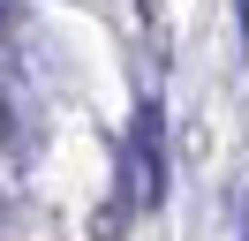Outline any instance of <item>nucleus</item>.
I'll return each instance as SVG.
<instances>
[{
	"label": "nucleus",
	"mask_w": 249,
	"mask_h": 241,
	"mask_svg": "<svg viewBox=\"0 0 249 241\" xmlns=\"http://www.w3.org/2000/svg\"><path fill=\"white\" fill-rule=\"evenodd\" d=\"M16 8H23V0H0V38H8V30H16Z\"/></svg>",
	"instance_id": "7ed1b4c3"
},
{
	"label": "nucleus",
	"mask_w": 249,
	"mask_h": 241,
	"mask_svg": "<svg viewBox=\"0 0 249 241\" xmlns=\"http://www.w3.org/2000/svg\"><path fill=\"white\" fill-rule=\"evenodd\" d=\"M234 241H249V189H242V234H234Z\"/></svg>",
	"instance_id": "20e7f679"
},
{
	"label": "nucleus",
	"mask_w": 249,
	"mask_h": 241,
	"mask_svg": "<svg viewBox=\"0 0 249 241\" xmlns=\"http://www.w3.org/2000/svg\"><path fill=\"white\" fill-rule=\"evenodd\" d=\"M242 38H249V0H242Z\"/></svg>",
	"instance_id": "39448f33"
},
{
	"label": "nucleus",
	"mask_w": 249,
	"mask_h": 241,
	"mask_svg": "<svg viewBox=\"0 0 249 241\" xmlns=\"http://www.w3.org/2000/svg\"><path fill=\"white\" fill-rule=\"evenodd\" d=\"M0 143H8V158H31V151L46 143V105H38V83H31L8 53H0Z\"/></svg>",
	"instance_id": "f03ea898"
},
{
	"label": "nucleus",
	"mask_w": 249,
	"mask_h": 241,
	"mask_svg": "<svg viewBox=\"0 0 249 241\" xmlns=\"http://www.w3.org/2000/svg\"><path fill=\"white\" fill-rule=\"evenodd\" d=\"M159 204H166V105L143 90L136 120H128V143H121V196H113V211H106L98 234L113 241L128 211H159Z\"/></svg>",
	"instance_id": "f257e3e1"
}]
</instances>
